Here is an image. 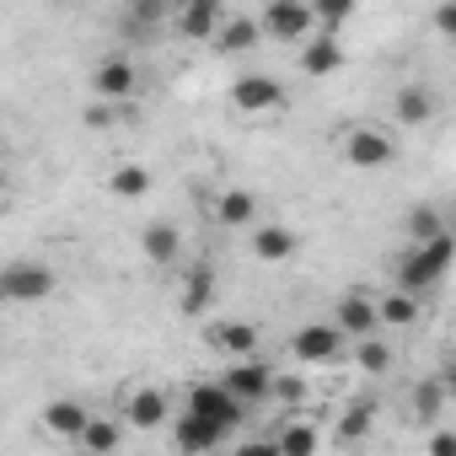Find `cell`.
I'll list each match as a JSON object with an SVG mask.
<instances>
[{"mask_svg":"<svg viewBox=\"0 0 456 456\" xmlns=\"http://www.w3.org/2000/svg\"><path fill=\"white\" fill-rule=\"evenodd\" d=\"M370 424H376V408H370V403H354V408H344V419H338V440H344V445H360V440L370 435Z\"/></svg>","mask_w":456,"mask_h":456,"instance_id":"28","label":"cell"},{"mask_svg":"<svg viewBox=\"0 0 456 456\" xmlns=\"http://www.w3.org/2000/svg\"><path fill=\"white\" fill-rule=\"evenodd\" d=\"M440 381H445V392H456V349H451V360H445V370H440Z\"/></svg>","mask_w":456,"mask_h":456,"instance_id":"37","label":"cell"},{"mask_svg":"<svg viewBox=\"0 0 456 456\" xmlns=\"http://www.w3.org/2000/svg\"><path fill=\"white\" fill-rule=\"evenodd\" d=\"M429 456H456V429H435L429 435Z\"/></svg>","mask_w":456,"mask_h":456,"instance_id":"34","label":"cell"},{"mask_svg":"<svg viewBox=\"0 0 456 456\" xmlns=\"http://www.w3.org/2000/svg\"><path fill=\"white\" fill-rule=\"evenodd\" d=\"M167 419H172V403H167L161 387H134L124 397V424L129 429H161Z\"/></svg>","mask_w":456,"mask_h":456,"instance_id":"11","label":"cell"},{"mask_svg":"<svg viewBox=\"0 0 456 456\" xmlns=\"http://www.w3.org/2000/svg\"><path fill=\"white\" fill-rule=\"evenodd\" d=\"M220 381H225V392H232V397H242V403L253 408V403L274 397V381H280V376H274V370H269L264 360H237V365L225 370Z\"/></svg>","mask_w":456,"mask_h":456,"instance_id":"7","label":"cell"},{"mask_svg":"<svg viewBox=\"0 0 456 456\" xmlns=\"http://www.w3.org/2000/svg\"><path fill=\"white\" fill-rule=\"evenodd\" d=\"M344 38H333V33H317L312 44H301V76H312V81H322V76H338L344 70Z\"/></svg>","mask_w":456,"mask_h":456,"instance_id":"13","label":"cell"},{"mask_svg":"<svg viewBox=\"0 0 456 456\" xmlns=\"http://www.w3.org/2000/svg\"><path fill=\"white\" fill-rule=\"evenodd\" d=\"M108 188H113V193H118V199H140V193H145V188H151V172H145V167H134V161H129V167H118V172H113V177H108Z\"/></svg>","mask_w":456,"mask_h":456,"instance_id":"30","label":"cell"},{"mask_svg":"<svg viewBox=\"0 0 456 456\" xmlns=\"http://www.w3.org/2000/svg\"><path fill=\"white\" fill-rule=\"evenodd\" d=\"M177 306H183V317H204V312L215 306V269H204V264H199V269H188Z\"/></svg>","mask_w":456,"mask_h":456,"instance_id":"20","label":"cell"},{"mask_svg":"<svg viewBox=\"0 0 456 456\" xmlns=\"http://www.w3.org/2000/svg\"><path fill=\"white\" fill-rule=\"evenodd\" d=\"M440 237H451V232H445V215H440L435 204H413V209H408V242L424 248V242H440Z\"/></svg>","mask_w":456,"mask_h":456,"instance_id":"23","label":"cell"},{"mask_svg":"<svg viewBox=\"0 0 456 456\" xmlns=\"http://www.w3.org/2000/svg\"><path fill=\"white\" fill-rule=\"evenodd\" d=\"M354 360H360L365 376H387V370H392V349H387L381 338H360V344H354Z\"/></svg>","mask_w":456,"mask_h":456,"instance_id":"29","label":"cell"},{"mask_svg":"<svg viewBox=\"0 0 456 456\" xmlns=\"http://www.w3.org/2000/svg\"><path fill=\"white\" fill-rule=\"evenodd\" d=\"M140 248H145V258H151L156 269H167V264H177V253H183V232H177L172 220H156Z\"/></svg>","mask_w":456,"mask_h":456,"instance_id":"22","label":"cell"},{"mask_svg":"<svg viewBox=\"0 0 456 456\" xmlns=\"http://www.w3.org/2000/svg\"><path fill=\"white\" fill-rule=\"evenodd\" d=\"M376 312H381V322H387V328H413V322H419V301H413V296H403V290L376 296Z\"/></svg>","mask_w":456,"mask_h":456,"instance_id":"25","label":"cell"},{"mask_svg":"<svg viewBox=\"0 0 456 456\" xmlns=\"http://www.w3.org/2000/svg\"><path fill=\"white\" fill-rule=\"evenodd\" d=\"M445 397H451V392H445V381H440V376H429V381H419V387H413V413H419L424 424H435V419H440V408H445Z\"/></svg>","mask_w":456,"mask_h":456,"instance_id":"27","label":"cell"},{"mask_svg":"<svg viewBox=\"0 0 456 456\" xmlns=\"http://www.w3.org/2000/svg\"><path fill=\"white\" fill-rule=\"evenodd\" d=\"M258 38H264L258 17H225V28L215 33V54H248L258 49Z\"/></svg>","mask_w":456,"mask_h":456,"instance_id":"16","label":"cell"},{"mask_svg":"<svg viewBox=\"0 0 456 456\" xmlns=\"http://www.w3.org/2000/svg\"><path fill=\"white\" fill-rule=\"evenodd\" d=\"M338 344H344V333H338L333 322H306V328L290 333V354H296L301 365H328V360L338 354Z\"/></svg>","mask_w":456,"mask_h":456,"instance_id":"10","label":"cell"},{"mask_svg":"<svg viewBox=\"0 0 456 456\" xmlns=\"http://www.w3.org/2000/svg\"><path fill=\"white\" fill-rule=\"evenodd\" d=\"M0 296H6L12 306L49 301L54 296V269H44V264H12L6 274H0Z\"/></svg>","mask_w":456,"mask_h":456,"instance_id":"5","label":"cell"},{"mask_svg":"<svg viewBox=\"0 0 456 456\" xmlns=\"http://www.w3.org/2000/svg\"><path fill=\"white\" fill-rule=\"evenodd\" d=\"M274 397H280V403H301V397H306V381H301V376H280V381H274Z\"/></svg>","mask_w":456,"mask_h":456,"instance_id":"33","label":"cell"},{"mask_svg":"<svg viewBox=\"0 0 456 456\" xmlns=\"http://www.w3.org/2000/svg\"><path fill=\"white\" fill-rule=\"evenodd\" d=\"M312 12H317V28L338 38V28H344V22L354 17V0H317V6H312Z\"/></svg>","mask_w":456,"mask_h":456,"instance_id":"32","label":"cell"},{"mask_svg":"<svg viewBox=\"0 0 456 456\" xmlns=\"http://www.w3.org/2000/svg\"><path fill=\"white\" fill-rule=\"evenodd\" d=\"M280 451L285 456H317V424H306V419H290V424H280Z\"/></svg>","mask_w":456,"mask_h":456,"instance_id":"24","label":"cell"},{"mask_svg":"<svg viewBox=\"0 0 456 456\" xmlns=\"http://www.w3.org/2000/svg\"><path fill=\"white\" fill-rule=\"evenodd\" d=\"M215 220L232 225V232H237V225H253V220H258V193H253V188H225V193L215 199Z\"/></svg>","mask_w":456,"mask_h":456,"instance_id":"19","label":"cell"},{"mask_svg":"<svg viewBox=\"0 0 456 456\" xmlns=\"http://www.w3.org/2000/svg\"><path fill=\"white\" fill-rule=\"evenodd\" d=\"M338 151H344V161L354 172H376V167L397 161V140L387 129H376V124H349V134L338 140Z\"/></svg>","mask_w":456,"mask_h":456,"instance_id":"3","label":"cell"},{"mask_svg":"<svg viewBox=\"0 0 456 456\" xmlns=\"http://www.w3.org/2000/svg\"><path fill=\"white\" fill-rule=\"evenodd\" d=\"M209 344L225 349V354H237V360H258V328L253 322H215Z\"/></svg>","mask_w":456,"mask_h":456,"instance_id":"17","label":"cell"},{"mask_svg":"<svg viewBox=\"0 0 456 456\" xmlns=\"http://www.w3.org/2000/svg\"><path fill=\"white\" fill-rule=\"evenodd\" d=\"M86 424H92V413H86L81 403H70V397H60V403H49V408H44V429H49V435H60V440H81V435H86Z\"/></svg>","mask_w":456,"mask_h":456,"instance_id":"18","label":"cell"},{"mask_svg":"<svg viewBox=\"0 0 456 456\" xmlns=\"http://www.w3.org/2000/svg\"><path fill=\"white\" fill-rule=\"evenodd\" d=\"M92 92H97L102 102H129V97L140 92V70H134L129 60H102V65L92 70Z\"/></svg>","mask_w":456,"mask_h":456,"instance_id":"12","label":"cell"},{"mask_svg":"<svg viewBox=\"0 0 456 456\" xmlns=\"http://www.w3.org/2000/svg\"><path fill=\"white\" fill-rule=\"evenodd\" d=\"M118 440H124V424H113V419H92V424H86V435H81L86 456H113V451H118Z\"/></svg>","mask_w":456,"mask_h":456,"instance_id":"26","label":"cell"},{"mask_svg":"<svg viewBox=\"0 0 456 456\" xmlns=\"http://www.w3.org/2000/svg\"><path fill=\"white\" fill-rule=\"evenodd\" d=\"M435 28H440V33H445V38L456 44V0H451V6H440V12H435Z\"/></svg>","mask_w":456,"mask_h":456,"instance_id":"36","label":"cell"},{"mask_svg":"<svg viewBox=\"0 0 456 456\" xmlns=\"http://www.w3.org/2000/svg\"><path fill=\"white\" fill-rule=\"evenodd\" d=\"M392 108H397V124H408V129L413 124H429L435 118V92L419 86V81H408V86H397V102Z\"/></svg>","mask_w":456,"mask_h":456,"instance_id":"21","label":"cell"},{"mask_svg":"<svg viewBox=\"0 0 456 456\" xmlns=\"http://www.w3.org/2000/svg\"><path fill=\"white\" fill-rule=\"evenodd\" d=\"M172 28H177L183 38L204 44V38H215V33L225 28V6H220V0H183V6L172 12Z\"/></svg>","mask_w":456,"mask_h":456,"instance_id":"8","label":"cell"},{"mask_svg":"<svg viewBox=\"0 0 456 456\" xmlns=\"http://www.w3.org/2000/svg\"><path fill=\"white\" fill-rule=\"evenodd\" d=\"M188 413L209 419L220 435H232V429H242V419H248V403L225 392V381H193V387H188Z\"/></svg>","mask_w":456,"mask_h":456,"instance_id":"2","label":"cell"},{"mask_svg":"<svg viewBox=\"0 0 456 456\" xmlns=\"http://www.w3.org/2000/svg\"><path fill=\"white\" fill-rule=\"evenodd\" d=\"M232 102H237L242 113H274V108L285 102V86H280V76L248 70V76H237V81H232Z\"/></svg>","mask_w":456,"mask_h":456,"instance_id":"6","label":"cell"},{"mask_svg":"<svg viewBox=\"0 0 456 456\" xmlns=\"http://www.w3.org/2000/svg\"><path fill=\"white\" fill-rule=\"evenodd\" d=\"M220 440H225V435H220V429H215L209 419L188 413V408H183V413L172 419V445H177L183 456H204V451H215Z\"/></svg>","mask_w":456,"mask_h":456,"instance_id":"14","label":"cell"},{"mask_svg":"<svg viewBox=\"0 0 456 456\" xmlns=\"http://www.w3.org/2000/svg\"><path fill=\"white\" fill-rule=\"evenodd\" d=\"M237 456H285V451H280V440H242Z\"/></svg>","mask_w":456,"mask_h":456,"instance_id":"35","label":"cell"},{"mask_svg":"<svg viewBox=\"0 0 456 456\" xmlns=\"http://www.w3.org/2000/svg\"><path fill=\"white\" fill-rule=\"evenodd\" d=\"M177 6H161V0H134L124 12V28H156V22H172Z\"/></svg>","mask_w":456,"mask_h":456,"instance_id":"31","label":"cell"},{"mask_svg":"<svg viewBox=\"0 0 456 456\" xmlns=\"http://www.w3.org/2000/svg\"><path fill=\"white\" fill-rule=\"evenodd\" d=\"M376 322H381L376 296H365V290L338 296V306H333V328H338L344 338H370V333H376Z\"/></svg>","mask_w":456,"mask_h":456,"instance_id":"9","label":"cell"},{"mask_svg":"<svg viewBox=\"0 0 456 456\" xmlns=\"http://www.w3.org/2000/svg\"><path fill=\"white\" fill-rule=\"evenodd\" d=\"M264 38H280V44H312L317 38V12L301 6V0H274L264 6Z\"/></svg>","mask_w":456,"mask_h":456,"instance_id":"4","label":"cell"},{"mask_svg":"<svg viewBox=\"0 0 456 456\" xmlns=\"http://www.w3.org/2000/svg\"><path fill=\"white\" fill-rule=\"evenodd\" d=\"M296 248H301V237L290 225H258L253 232V258L258 264H285V258H296Z\"/></svg>","mask_w":456,"mask_h":456,"instance_id":"15","label":"cell"},{"mask_svg":"<svg viewBox=\"0 0 456 456\" xmlns=\"http://www.w3.org/2000/svg\"><path fill=\"white\" fill-rule=\"evenodd\" d=\"M451 264H456V237H440V242L408 248V253L397 258V290L413 296V301H424V296L451 274Z\"/></svg>","mask_w":456,"mask_h":456,"instance_id":"1","label":"cell"}]
</instances>
